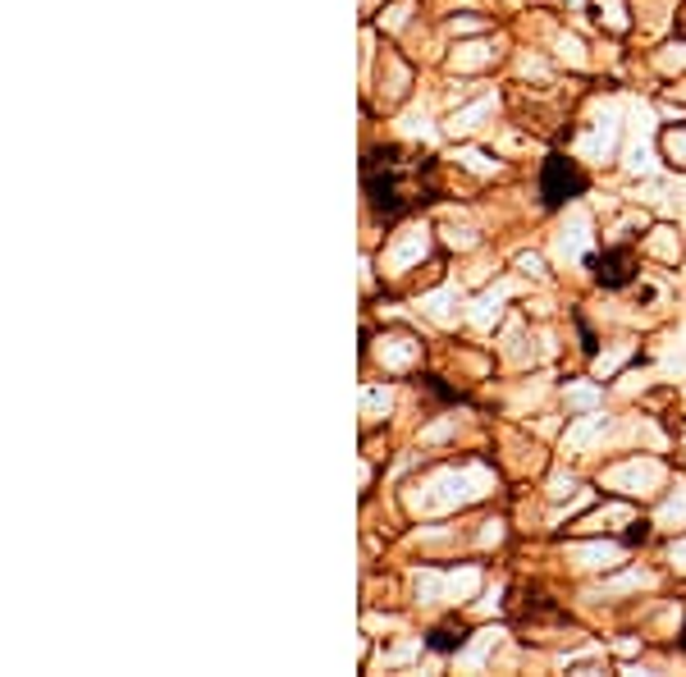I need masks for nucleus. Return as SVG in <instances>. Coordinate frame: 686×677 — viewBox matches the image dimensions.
<instances>
[{
  "instance_id": "5",
  "label": "nucleus",
  "mask_w": 686,
  "mask_h": 677,
  "mask_svg": "<svg viewBox=\"0 0 686 677\" xmlns=\"http://www.w3.org/2000/svg\"><path fill=\"white\" fill-rule=\"evenodd\" d=\"M682 646H686V631H682Z\"/></svg>"
},
{
  "instance_id": "3",
  "label": "nucleus",
  "mask_w": 686,
  "mask_h": 677,
  "mask_svg": "<svg viewBox=\"0 0 686 677\" xmlns=\"http://www.w3.org/2000/svg\"><path fill=\"white\" fill-rule=\"evenodd\" d=\"M632 275H636L632 247H608L604 256H595V280L604 289H623V284H632Z\"/></svg>"
},
{
  "instance_id": "4",
  "label": "nucleus",
  "mask_w": 686,
  "mask_h": 677,
  "mask_svg": "<svg viewBox=\"0 0 686 677\" xmlns=\"http://www.w3.org/2000/svg\"><path fill=\"white\" fill-rule=\"evenodd\" d=\"M431 646H435V650H453V646H463V631H457V636H453V631H435V636H431Z\"/></svg>"
},
{
  "instance_id": "1",
  "label": "nucleus",
  "mask_w": 686,
  "mask_h": 677,
  "mask_svg": "<svg viewBox=\"0 0 686 677\" xmlns=\"http://www.w3.org/2000/svg\"><path fill=\"white\" fill-rule=\"evenodd\" d=\"M431 174H435L431 161H422L416 170H407V165L399 161V152H385V156H375V161L366 165V193H371V202H375L380 211L394 220V215H403L416 198L426 193L422 183H431ZM422 202H426V198H422Z\"/></svg>"
},
{
  "instance_id": "2",
  "label": "nucleus",
  "mask_w": 686,
  "mask_h": 677,
  "mask_svg": "<svg viewBox=\"0 0 686 677\" xmlns=\"http://www.w3.org/2000/svg\"><path fill=\"white\" fill-rule=\"evenodd\" d=\"M586 193V174L577 161H567V156H549L545 161V174H541V198L545 206H563L572 198H582Z\"/></svg>"
}]
</instances>
